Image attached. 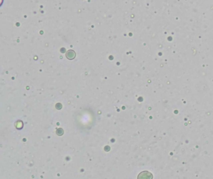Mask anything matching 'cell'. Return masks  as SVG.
Masks as SVG:
<instances>
[{
  "mask_svg": "<svg viewBox=\"0 0 213 179\" xmlns=\"http://www.w3.org/2000/svg\"><path fill=\"white\" fill-rule=\"evenodd\" d=\"M66 57L69 59V60H72L75 57H76V53L74 52V51L72 50H68L67 53H66Z\"/></svg>",
  "mask_w": 213,
  "mask_h": 179,
  "instance_id": "obj_1",
  "label": "cell"
}]
</instances>
